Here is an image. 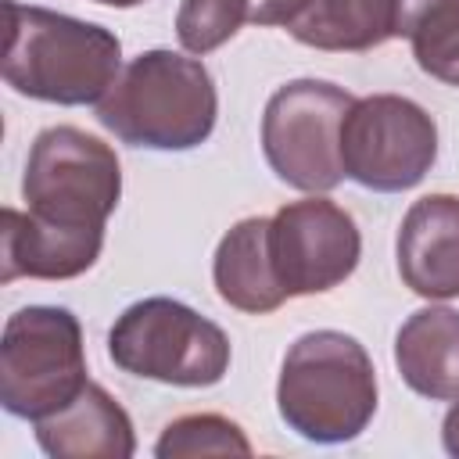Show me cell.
<instances>
[{
  "mask_svg": "<svg viewBox=\"0 0 459 459\" xmlns=\"http://www.w3.org/2000/svg\"><path fill=\"white\" fill-rule=\"evenodd\" d=\"M4 82L14 93L79 108L100 104L115 86L122 72V43L111 29L18 0H4Z\"/></svg>",
  "mask_w": 459,
  "mask_h": 459,
  "instance_id": "obj_1",
  "label": "cell"
},
{
  "mask_svg": "<svg viewBox=\"0 0 459 459\" xmlns=\"http://www.w3.org/2000/svg\"><path fill=\"white\" fill-rule=\"evenodd\" d=\"M219 115L212 72L176 50H143L115 79L97 104V122L129 147L194 151Z\"/></svg>",
  "mask_w": 459,
  "mask_h": 459,
  "instance_id": "obj_2",
  "label": "cell"
},
{
  "mask_svg": "<svg viewBox=\"0 0 459 459\" xmlns=\"http://www.w3.org/2000/svg\"><path fill=\"white\" fill-rule=\"evenodd\" d=\"M276 409L305 441H355L377 412V369L369 351L341 330L301 333L283 355Z\"/></svg>",
  "mask_w": 459,
  "mask_h": 459,
  "instance_id": "obj_3",
  "label": "cell"
},
{
  "mask_svg": "<svg viewBox=\"0 0 459 459\" xmlns=\"http://www.w3.org/2000/svg\"><path fill=\"white\" fill-rule=\"evenodd\" d=\"M118 197V154L100 136L79 126H50L32 140L22 176V201L32 219L57 230L104 233Z\"/></svg>",
  "mask_w": 459,
  "mask_h": 459,
  "instance_id": "obj_4",
  "label": "cell"
},
{
  "mask_svg": "<svg viewBox=\"0 0 459 459\" xmlns=\"http://www.w3.org/2000/svg\"><path fill=\"white\" fill-rule=\"evenodd\" d=\"M111 362L172 387H212L230 369V337L219 323L176 298L133 301L108 330Z\"/></svg>",
  "mask_w": 459,
  "mask_h": 459,
  "instance_id": "obj_5",
  "label": "cell"
},
{
  "mask_svg": "<svg viewBox=\"0 0 459 459\" xmlns=\"http://www.w3.org/2000/svg\"><path fill=\"white\" fill-rule=\"evenodd\" d=\"M90 384L82 323L65 305H25L0 337V405L18 420L65 409Z\"/></svg>",
  "mask_w": 459,
  "mask_h": 459,
  "instance_id": "obj_6",
  "label": "cell"
},
{
  "mask_svg": "<svg viewBox=\"0 0 459 459\" xmlns=\"http://www.w3.org/2000/svg\"><path fill=\"white\" fill-rule=\"evenodd\" d=\"M355 97L326 79L283 82L262 111V154L280 183L326 194L344 179L341 126Z\"/></svg>",
  "mask_w": 459,
  "mask_h": 459,
  "instance_id": "obj_7",
  "label": "cell"
},
{
  "mask_svg": "<svg viewBox=\"0 0 459 459\" xmlns=\"http://www.w3.org/2000/svg\"><path fill=\"white\" fill-rule=\"evenodd\" d=\"M434 161L437 126L416 100L398 93L355 97L341 126L344 179L377 194H402L420 186Z\"/></svg>",
  "mask_w": 459,
  "mask_h": 459,
  "instance_id": "obj_8",
  "label": "cell"
},
{
  "mask_svg": "<svg viewBox=\"0 0 459 459\" xmlns=\"http://www.w3.org/2000/svg\"><path fill=\"white\" fill-rule=\"evenodd\" d=\"M269 251L287 298H308L341 287L355 273L362 237L337 201L312 194L276 208L269 219Z\"/></svg>",
  "mask_w": 459,
  "mask_h": 459,
  "instance_id": "obj_9",
  "label": "cell"
},
{
  "mask_svg": "<svg viewBox=\"0 0 459 459\" xmlns=\"http://www.w3.org/2000/svg\"><path fill=\"white\" fill-rule=\"evenodd\" d=\"M398 276L427 298H459V194H427L412 201L398 226Z\"/></svg>",
  "mask_w": 459,
  "mask_h": 459,
  "instance_id": "obj_10",
  "label": "cell"
},
{
  "mask_svg": "<svg viewBox=\"0 0 459 459\" xmlns=\"http://www.w3.org/2000/svg\"><path fill=\"white\" fill-rule=\"evenodd\" d=\"M100 247H104V233L57 230L18 208H4L0 215V280L4 283H14L18 276H29V280L82 276L100 258Z\"/></svg>",
  "mask_w": 459,
  "mask_h": 459,
  "instance_id": "obj_11",
  "label": "cell"
},
{
  "mask_svg": "<svg viewBox=\"0 0 459 459\" xmlns=\"http://www.w3.org/2000/svg\"><path fill=\"white\" fill-rule=\"evenodd\" d=\"M36 441L54 459H129L136 452L129 412L93 380L65 409L36 420Z\"/></svg>",
  "mask_w": 459,
  "mask_h": 459,
  "instance_id": "obj_12",
  "label": "cell"
},
{
  "mask_svg": "<svg viewBox=\"0 0 459 459\" xmlns=\"http://www.w3.org/2000/svg\"><path fill=\"white\" fill-rule=\"evenodd\" d=\"M212 276H215L219 298L237 312L269 316L287 301V290L280 287V276L273 265L265 215L240 219L222 233L215 247Z\"/></svg>",
  "mask_w": 459,
  "mask_h": 459,
  "instance_id": "obj_13",
  "label": "cell"
},
{
  "mask_svg": "<svg viewBox=\"0 0 459 459\" xmlns=\"http://www.w3.org/2000/svg\"><path fill=\"white\" fill-rule=\"evenodd\" d=\"M394 366L402 380L430 398H459V312L448 305L416 308L394 333Z\"/></svg>",
  "mask_w": 459,
  "mask_h": 459,
  "instance_id": "obj_14",
  "label": "cell"
},
{
  "mask_svg": "<svg viewBox=\"0 0 459 459\" xmlns=\"http://www.w3.org/2000/svg\"><path fill=\"white\" fill-rule=\"evenodd\" d=\"M398 0H312V7L287 29L312 50H373L394 39Z\"/></svg>",
  "mask_w": 459,
  "mask_h": 459,
  "instance_id": "obj_15",
  "label": "cell"
},
{
  "mask_svg": "<svg viewBox=\"0 0 459 459\" xmlns=\"http://www.w3.org/2000/svg\"><path fill=\"white\" fill-rule=\"evenodd\" d=\"M394 36H405L423 75L459 86V0H398Z\"/></svg>",
  "mask_w": 459,
  "mask_h": 459,
  "instance_id": "obj_16",
  "label": "cell"
},
{
  "mask_svg": "<svg viewBox=\"0 0 459 459\" xmlns=\"http://www.w3.org/2000/svg\"><path fill=\"white\" fill-rule=\"evenodd\" d=\"M158 459H194V455H251V441L244 437V430L219 416V412H190L172 420L158 445H154Z\"/></svg>",
  "mask_w": 459,
  "mask_h": 459,
  "instance_id": "obj_17",
  "label": "cell"
},
{
  "mask_svg": "<svg viewBox=\"0 0 459 459\" xmlns=\"http://www.w3.org/2000/svg\"><path fill=\"white\" fill-rule=\"evenodd\" d=\"M251 25V0H183L176 36L186 54H208Z\"/></svg>",
  "mask_w": 459,
  "mask_h": 459,
  "instance_id": "obj_18",
  "label": "cell"
},
{
  "mask_svg": "<svg viewBox=\"0 0 459 459\" xmlns=\"http://www.w3.org/2000/svg\"><path fill=\"white\" fill-rule=\"evenodd\" d=\"M312 0H251V25H283L290 29Z\"/></svg>",
  "mask_w": 459,
  "mask_h": 459,
  "instance_id": "obj_19",
  "label": "cell"
},
{
  "mask_svg": "<svg viewBox=\"0 0 459 459\" xmlns=\"http://www.w3.org/2000/svg\"><path fill=\"white\" fill-rule=\"evenodd\" d=\"M441 445H445L448 455L459 459V398H455V405L445 412V423H441Z\"/></svg>",
  "mask_w": 459,
  "mask_h": 459,
  "instance_id": "obj_20",
  "label": "cell"
},
{
  "mask_svg": "<svg viewBox=\"0 0 459 459\" xmlns=\"http://www.w3.org/2000/svg\"><path fill=\"white\" fill-rule=\"evenodd\" d=\"M97 4H108V7H136L143 0H97Z\"/></svg>",
  "mask_w": 459,
  "mask_h": 459,
  "instance_id": "obj_21",
  "label": "cell"
}]
</instances>
